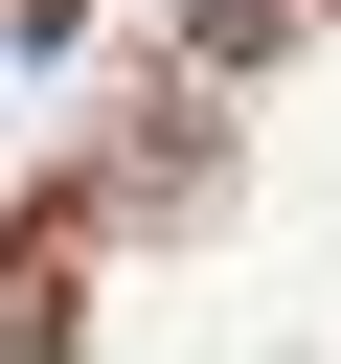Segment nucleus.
<instances>
[{"instance_id": "f257e3e1", "label": "nucleus", "mask_w": 341, "mask_h": 364, "mask_svg": "<svg viewBox=\"0 0 341 364\" xmlns=\"http://www.w3.org/2000/svg\"><path fill=\"white\" fill-rule=\"evenodd\" d=\"M296 46V0H205V68H273Z\"/></svg>"}]
</instances>
